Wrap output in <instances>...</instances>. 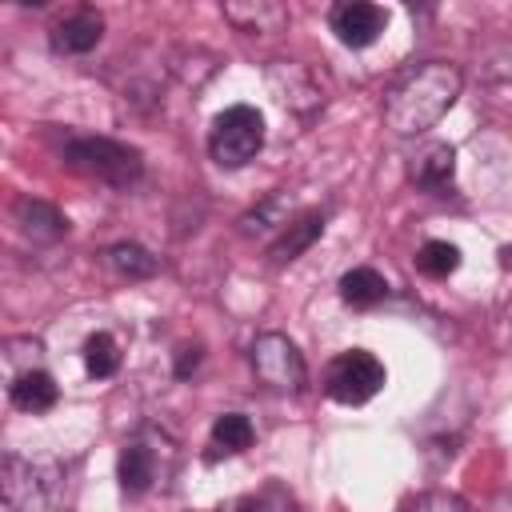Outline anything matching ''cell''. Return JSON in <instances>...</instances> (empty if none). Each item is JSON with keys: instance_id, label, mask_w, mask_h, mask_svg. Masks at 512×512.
I'll return each instance as SVG.
<instances>
[{"instance_id": "obj_21", "label": "cell", "mask_w": 512, "mask_h": 512, "mask_svg": "<svg viewBox=\"0 0 512 512\" xmlns=\"http://www.w3.org/2000/svg\"><path fill=\"white\" fill-rule=\"evenodd\" d=\"M84 368H88L92 380L116 376V368H120V348H116V340H112L108 332H92V336L84 340Z\"/></svg>"}, {"instance_id": "obj_10", "label": "cell", "mask_w": 512, "mask_h": 512, "mask_svg": "<svg viewBox=\"0 0 512 512\" xmlns=\"http://www.w3.org/2000/svg\"><path fill=\"white\" fill-rule=\"evenodd\" d=\"M12 224H16L20 236L32 240V244H56V240L68 236V216H64L56 204L36 200V196H20V200L12 204Z\"/></svg>"}, {"instance_id": "obj_22", "label": "cell", "mask_w": 512, "mask_h": 512, "mask_svg": "<svg viewBox=\"0 0 512 512\" xmlns=\"http://www.w3.org/2000/svg\"><path fill=\"white\" fill-rule=\"evenodd\" d=\"M400 512H468V504H464V496H456L448 488H424V492L408 496L400 504Z\"/></svg>"}, {"instance_id": "obj_3", "label": "cell", "mask_w": 512, "mask_h": 512, "mask_svg": "<svg viewBox=\"0 0 512 512\" xmlns=\"http://www.w3.org/2000/svg\"><path fill=\"white\" fill-rule=\"evenodd\" d=\"M60 160L100 184H112V188H128L144 176L140 148L112 140V136H68L60 148Z\"/></svg>"}, {"instance_id": "obj_2", "label": "cell", "mask_w": 512, "mask_h": 512, "mask_svg": "<svg viewBox=\"0 0 512 512\" xmlns=\"http://www.w3.org/2000/svg\"><path fill=\"white\" fill-rule=\"evenodd\" d=\"M0 496L12 512H56L64 496V468L56 460H28L8 452L0 460Z\"/></svg>"}, {"instance_id": "obj_11", "label": "cell", "mask_w": 512, "mask_h": 512, "mask_svg": "<svg viewBox=\"0 0 512 512\" xmlns=\"http://www.w3.org/2000/svg\"><path fill=\"white\" fill-rule=\"evenodd\" d=\"M100 36H104V16L96 8H80L52 28V48L60 56H84L100 44Z\"/></svg>"}, {"instance_id": "obj_5", "label": "cell", "mask_w": 512, "mask_h": 512, "mask_svg": "<svg viewBox=\"0 0 512 512\" xmlns=\"http://www.w3.org/2000/svg\"><path fill=\"white\" fill-rule=\"evenodd\" d=\"M248 364L256 372V380L272 392H304L308 384V364L300 356V348L284 336V332H260L248 344Z\"/></svg>"}, {"instance_id": "obj_23", "label": "cell", "mask_w": 512, "mask_h": 512, "mask_svg": "<svg viewBox=\"0 0 512 512\" xmlns=\"http://www.w3.org/2000/svg\"><path fill=\"white\" fill-rule=\"evenodd\" d=\"M288 224V212L280 204V196H268L260 208H252L248 216H240V232L252 236V232H264V228H284Z\"/></svg>"}, {"instance_id": "obj_18", "label": "cell", "mask_w": 512, "mask_h": 512, "mask_svg": "<svg viewBox=\"0 0 512 512\" xmlns=\"http://www.w3.org/2000/svg\"><path fill=\"white\" fill-rule=\"evenodd\" d=\"M104 264L124 280H148V276L160 272V260L144 244H132V240H120V244L104 248Z\"/></svg>"}, {"instance_id": "obj_14", "label": "cell", "mask_w": 512, "mask_h": 512, "mask_svg": "<svg viewBox=\"0 0 512 512\" xmlns=\"http://www.w3.org/2000/svg\"><path fill=\"white\" fill-rule=\"evenodd\" d=\"M324 212L320 208H312V212H304V216H296V220H288L284 228H280V236L272 240V248H268V256H272V264H288V260H296L300 252H308L316 240H320V232H324Z\"/></svg>"}, {"instance_id": "obj_13", "label": "cell", "mask_w": 512, "mask_h": 512, "mask_svg": "<svg viewBox=\"0 0 512 512\" xmlns=\"http://www.w3.org/2000/svg\"><path fill=\"white\" fill-rule=\"evenodd\" d=\"M116 476L124 496H144L156 484V448L148 440H128L116 460Z\"/></svg>"}, {"instance_id": "obj_6", "label": "cell", "mask_w": 512, "mask_h": 512, "mask_svg": "<svg viewBox=\"0 0 512 512\" xmlns=\"http://www.w3.org/2000/svg\"><path fill=\"white\" fill-rule=\"evenodd\" d=\"M380 388H384V364L364 348H348V352L332 356L324 368V392L336 404H348V408L368 404Z\"/></svg>"}, {"instance_id": "obj_7", "label": "cell", "mask_w": 512, "mask_h": 512, "mask_svg": "<svg viewBox=\"0 0 512 512\" xmlns=\"http://www.w3.org/2000/svg\"><path fill=\"white\" fill-rule=\"evenodd\" d=\"M268 88H272L276 100H280L284 108H292L296 116H312V112L324 108V88H320V80H316L304 64H296V60H272V64H268Z\"/></svg>"}, {"instance_id": "obj_1", "label": "cell", "mask_w": 512, "mask_h": 512, "mask_svg": "<svg viewBox=\"0 0 512 512\" xmlns=\"http://www.w3.org/2000/svg\"><path fill=\"white\" fill-rule=\"evenodd\" d=\"M460 88H464V72L452 60L412 64L384 92V104H380L384 128L396 132V136H420V132H428L456 104Z\"/></svg>"}, {"instance_id": "obj_16", "label": "cell", "mask_w": 512, "mask_h": 512, "mask_svg": "<svg viewBox=\"0 0 512 512\" xmlns=\"http://www.w3.org/2000/svg\"><path fill=\"white\" fill-rule=\"evenodd\" d=\"M384 296H388V280L368 264H356L340 276V300L348 308H376Z\"/></svg>"}, {"instance_id": "obj_12", "label": "cell", "mask_w": 512, "mask_h": 512, "mask_svg": "<svg viewBox=\"0 0 512 512\" xmlns=\"http://www.w3.org/2000/svg\"><path fill=\"white\" fill-rule=\"evenodd\" d=\"M224 20L236 28V32H248V36H260V32H280L288 24V8L276 4V0H232L220 8Z\"/></svg>"}, {"instance_id": "obj_24", "label": "cell", "mask_w": 512, "mask_h": 512, "mask_svg": "<svg viewBox=\"0 0 512 512\" xmlns=\"http://www.w3.org/2000/svg\"><path fill=\"white\" fill-rule=\"evenodd\" d=\"M480 76L492 84H508L512 80V44H492L480 52Z\"/></svg>"}, {"instance_id": "obj_25", "label": "cell", "mask_w": 512, "mask_h": 512, "mask_svg": "<svg viewBox=\"0 0 512 512\" xmlns=\"http://www.w3.org/2000/svg\"><path fill=\"white\" fill-rule=\"evenodd\" d=\"M196 364H200V344H184V348L176 352V364H172L176 380H188V376L196 372Z\"/></svg>"}, {"instance_id": "obj_26", "label": "cell", "mask_w": 512, "mask_h": 512, "mask_svg": "<svg viewBox=\"0 0 512 512\" xmlns=\"http://www.w3.org/2000/svg\"><path fill=\"white\" fill-rule=\"evenodd\" d=\"M500 264H504V268H512V244H504V248H500Z\"/></svg>"}, {"instance_id": "obj_15", "label": "cell", "mask_w": 512, "mask_h": 512, "mask_svg": "<svg viewBox=\"0 0 512 512\" xmlns=\"http://www.w3.org/2000/svg\"><path fill=\"white\" fill-rule=\"evenodd\" d=\"M8 400H12L20 412H48V408L60 400V384L52 380V372L28 368V372H16V376H12Z\"/></svg>"}, {"instance_id": "obj_17", "label": "cell", "mask_w": 512, "mask_h": 512, "mask_svg": "<svg viewBox=\"0 0 512 512\" xmlns=\"http://www.w3.org/2000/svg\"><path fill=\"white\" fill-rule=\"evenodd\" d=\"M252 440H256V428H252V420L244 412H220L212 420V452H208V460H216V456H240Z\"/></svg>"}, {"instance_id": "obj_9", "label": "cell", "mask_w": 512, "mask_h": 512, "mask_svg": "<svg viewBox=\"0 0 512 512\" xmlns=\"http://www.w3.org/2000/svg\"><path fill=\"white\" fill-rule=\"evenodd\" d=\"M408 180L420 188V192H432V196H444L456 180V148L444 144V140H428L420 144L412 156H408Z\"/></svg>"}, {"instance_id": "obj_19", "label": "cell", "mask_w": 512, "mask_h": 512, "mask_svg": "<svg viewBox=\"0 0 512 512\" xmlns=\"http://www.w3.org/2000/svg\"><path fill=\"white\" fill-rule=\"evenodd\" d=\"M220 512H300V504H296V496H292V488H288V484L268 480V484H260L256 492H248V496L232 500V504H228V508H220Z\"/></svg>"}, {"instance_id": "obj_8", "label": "cell", "mask_w": 512, "mask_h": 512, "mask_svg": "<svg viewBox=\"0 0 512 512\" xmlns=\"http://www.w3.org/2000/svg\"><path fill=\"white\" fill-rule=\"evenodd\" d=\"M328 24L344 48H368L388 28V12L380 4H368V0H344L328 12Z\"/></svg>"}, {"instance_id": "obj_4", "label": "cell", "mask_w": 512, "mask_h": 512, "mask_svg": "<svg viewBox=\"0 0 512 512\" xmlns=\"http://www.w3.org/2000/svg\"><path fill=\"white\" fill-rule=\"evenodd\" d=\"M264 148V116L252 104H232L212 120L208 156L220 168H244Z\"/></svg>"}, {"instance_id": "obj_20", "label": "cell", "mask_w": 512, "mask_h": 512, "mask_svg": "<svg viewBox=\"0 0 512 512\" xmlns=\"http://www.w3.org/2000/svg\"><path fill=\"white\" fill-rule=\"evenodd\" d=\"M416 268L428 276V280H444L460 268V248L448 244V240H424L420 252H416Z\"/></svg>"}]
</instances>
